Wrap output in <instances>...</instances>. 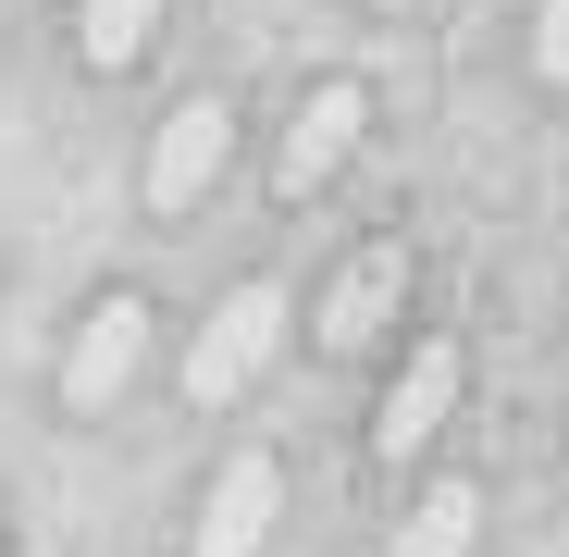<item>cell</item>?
<instances>
[{"instance_id": "1", "label": "cell", "mask_w": 569, "mask_h": 557, "mask_svg": "<svg viewBox=\"0 0 569 557\" xmlns=\"http://www.w3.org/2000/svg\"><path fill=\"white\" fill-rule=\"evenodd\" d=\"M272 347H284V286H236V298L199 322V347H186V397H199V409L248 397Z\"/></svg>"}, {"instance_id": "2", "label": "cell", "mask_w": 569, "mask_h": 557, "mask_svg": "<svg viewBox=\"0 0 569 557\" xmlns=\"http://www.w3.org/2000/svg\"><path fill=\"white\" fill-rule=\"evenodd\" d=\"M137 359H149V310H137V298H100V310L74 322V359H62V397H74V409H112V397L137 385Z\"/></svg>"}, {"instance_id": "3", "label": "cell", "mask_w": 569, "mask_h": 557, "mask_svg": "<svg viewBox=\"0 0 569 557\" xmlns=\"http://www.w3.org/2000/svg\"><path fill=\"white\" fill-rule=\"evenodd\" d=\"M458 409V347H409V371L385 385V409H371V458H421Z\"/></svg>"}, {"instance_id": "4", "label": "cell", "mask_w": 569, "mask_h": 557, "mask_svg": "<svg viewBox=\"0 0 569 557\" xmlns=\"http://www.w3.org/2000/svg\"><path fill=\"white\" fill-rule=\"evenodd\" d=\"M397 310H409V248H359V260L335 272V298H322V347L347 359V347L385 335Z\"/></svg>"}, {"instance_id": "5", "label": "cell", "mask_w": 569, "mask_h": 557, "mask_svg": "<svg viewBox=\"0 0 569 557\" xmlns=\"http://www.w3.org/2000/svg\"><path fill=\"white\" fill-rule=\"evenodd\" d=\"M359 125H371V100H359L347 74H335V87H310V100H298V125H284V149H272V173L310 199V186H322V173L359 149Z\"/></svg>"}, {"instance_id": "6", "label": "cell", "mask_w": 569, "mask_h": 557, "mask_svg": "<svg viewBox=\"0 0 569 557\" xmlns=\"http://www.w3.org/2000/svg\"><path fill=\"white\" fill-rule=\"evenodd\" d=\"M223 149H236V112H223V100H186V112L161 125V149H149V199L186 211V199L223 173Z\"/></svg>"}, {"instance_id": "7", "label": "cell", "mask_w": 569, "mask_h": 557, "mask_svg": "<svg viewBox=\"0 0 569 557\" xmlns=\"http://www.w3.org/2000/svg\"><path fill=\"white\" fill-rule=\"evenodd\" d=\"M272 508H284V471H272V458H236V471L211 484V508H199V557H260L272 545Z\"/></svg>"}, {"instance_id": "8", "label": "cell", "mask_w": 569, "mask_h": 557, "mask_svg": "<svg viewBox=\"0 0 569 557\" xmlns=\"http://www.w3.org/2000/svg\"><path fill=\"white\" fill-rule=\"evenodd\" d=\"M149 38H161V0H74V50L100 62V74H124Z\"/></svg>"}, {"instance_id": "9", "label": "cell", "mask_w": 569, "mask_h": 557, "mask_svg": "<svg viewBox=\"0 0 569 557\" xmlns=\"http://www.w3.org/2000/svg\"><path fill=\"white\" fill-rule=\"evenodd\" d=\"M470 533H483V496H470V484H433L385 557H470Z\"/></svg>"}, {"instance_id": "10", "label": "cell", "mask_w": 569, "mask_h": 557, "mask_svg": "<svg viewBox=\"0 0 569 557\" xmlns=\"http://www.w3.org/2000/svg\"><path fill=\"white\" fill-rule=\"evenodd\" d=\"M532 62L569 74V0H545V13H532Z\"/></svg>"}, {"instance_id": "11", "label": "cell", "mask_w": 569, "mask_h": 557, "mask_svg": "<svg viewBox=\"0 0 569 557\" xmlns=\"http://www.w3.org/2000/svg\"><path fill=\"white\" fill-rule=\"evenodd\" d=\"M385 13H409V0H385Z\"/></svg>"}]
</instances>
